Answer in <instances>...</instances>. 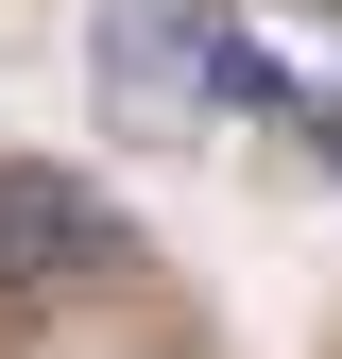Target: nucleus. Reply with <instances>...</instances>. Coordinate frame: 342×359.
<instances>
[{
  "instance_id": "nucleus-2",
  "label": "nucleus",
  "mask_w": 342,
  "mask_h": 359,
  "mask_svg": "<svg viewBox=\"0 0 342 359\" xmlns=\"http://www.w3.org/2000/svg\"><path fill=\"white\" fill-rule=\"evenodd\" d=\"M171 86H205V34L171 18V0H154V18L120 0V18H103V103L137 120V103H171Z\"/></svg>"
},
{
  "instance_id": "nucleus-1",
  "label": "nucleus",
  "mask_w": 342,
  "mask_h": 359,
  "mask_svg": "<svg viewBox=\"0 0 342 359\" xmlns=\"http://www.w3.org/2000/svg\"><path fill=\"white\" fill-rule=\"evenodd\" d=\"M0 257H18V291H34V308H69V291H86V274L120 257V240H103V205H86L69 171L0 154Z\"/></svg>"
},
{
  "instance_id": "nucleus-4",
  "label": "nucleus",
  "mask_w": 342,
  "mask_h": 359,
  "mask_svg": "<svg viewBox=\"0 0 342 359\" xmlns=\"http://www.w3.org/2000/svg\"><path fill=\"white\" fill-rule=\"evenodd\" d=\"M18 325H34V291H18V257H0V342H18Z\"/></svg>"
},
{
  "instance_id": "nucleus-5",
  "label": "nucleus",
  "mask_w": 342,
  "mask_h": 359,
  "mask_svg": "<svg viewBox=\"0 0 342 359\" xmlns=\"http://www.w3.org/2000/svg\"><path fill=\"white\" fill-rule=\"evenodd\" d=\"M291 18H342V0H291Z\"/></svg>"
},
{
  "instance_id": "nucleus-3",
  "label": "nucleus",
  "mask_w": 342,
  "mask_h": 359,
  "mask_svg": "<svg viewBox=\"0 0 342 359\" xmlns=\"http://www.w3.org/2000/svg\"><path fill=\"white\" fill-rule=\"evenodd\" d=\"M205 86H223L240 120H308V86H291L274 52H256V34H205Z\"/></svg>"
}]
</instances>
